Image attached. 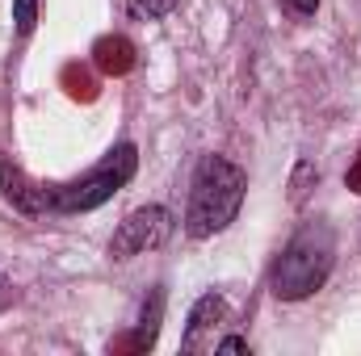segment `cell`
I'll return each instance as SVG.
<instances>
[{"label": "cell", "instance_id": "obj_7", "mask_svg": "<svg viewBox=\"0 0 361 356\" xmlns=\"http://www.w3.org/2000/svg\"><path fill=\"white\" fill-rule=\"evenodd\" d=\"M177 8V0H130V13L135 17H147V21H160Z\"/></svg>", "mask_w": 361, "mask_h": 356}, {"label": "cell", "instance_id": "obj_2", "mask_svg": "<svg viewBox=\"0 0 361 356\" xmlns=\"http://www.w3.org/2000/svg\"><path fill=\"white\" fill-rule=\"evenodd\" d=\"M332 256H336L332 231L324 222H311L281 252V260L273 268V293L286 298V302H298V298L315 293L328 281V272H332Z\"/></svg>", "mask_w": 361, "mask_h": 356}, {"label": "cell", "instance_id": "obj_9", "mask_svg": "<svg viewBox=\"0 0 361 356\" xmlns=\"http://www.w3.org/2000/svg\"><path fill=\"white\" fill-rule=\"evenodd\" d=\"M214 352H248V340L227 336V340H219V344H214Z\"/></svg>", "mask_w": 361, "mask_h": 356}, {"label": "cell", "instance_id": "obj_3", "mask_svg": "<svg viewBox=\"0 0 361 356\" xmlns=\"http://www.w3.org/2000/svg\"><path fill=\"white\" fill-rule=\"evenodd\" d=\"M135 147L126 143V147H118L101 168H92L85 180H76V184H68L59 197H55V205L59 210H92V205H101V201H109L126 180L135 177Z\"/></svg>", "mask_w": 361, "mask_h": 356}, {"label": "cell", "instance_id": "obj_1", "mask_svg": "<svg viewBox=\"0 0 361 356\" xmlns=\"http://www.w3.org/2000/svg\"><path fill=\"white\" fill-rule=\"evenodd\" d=\"M244 189L248 180L244 172L223 160V155H206L193 172V189H189V214H185V231L189 239H210L219 235L244 205Z\"/></svg>", "mask_w": 361, "mask_h": 356}, {"label": "cell", "instance_id": "obj_11", "mask_svg": "<svg viewBox=\"0 0 361 356\" xmlns=\"http://www.w3.org/2000/svg\"><path fill=\"white\" fill-rule=\"evenodd\" d=\"M349 184H353V189H361V168H353V172H349Z\"/></svg>", "mask_w": 361, "mask_h": 356}, {"label": "cell", "instance_id": "obj_5", "mask_svg": "<svg viewBox=\"0 0 361 356\" xmlns=\"http://www.w3.org/2000/svg\"><path fill=\"white\" fill-rule=\"evenodd\" d=\"M227 319V302L223 298H214V293H206L197 306H193V314H189V327H185V352H202L206 348V331L210 327H219Z\"/></svg>", "mask_w": 361, "mask_h": 356}, {"label": "cell", "instance_id": "obj_4", "mask_svg": "<svg viewBox=\"0 0 361 356\" xmlns=\"http://www.w3.org/2000/svg\"><path fill=\"white\" fill-rule=\"evenodd\" d=\"M169 210L164 205H143V210H135L118 231H114V239H109V256L114 260H130V256H139V252H147V248H160L164 239H169Z\"/></svg>", "mask_w": 361, "mask_h": 356}, {"label": "cell", "instance_id": "obj_10", "mask_svg": "<svg viewBox=\"0 0 361 356\" xmlns=\"http://www.w3.org/2000/svg\"><path fill=\"white\" fill-rule=\"evenodd\" d=\"M290 8H294V13H302V17H311V13L319 8V0H290Z\"/></svg>", "mask_w": 361, "mask_h": 356}, {"label": "cell", "instance_id": "obj_8", "mask_svg": "<svg viewBox=\"0 0 361 356\" xmlns=\"http://www.w3.org/2000/svg\"><path fill=\"white\" fill-rule=\"evenodd\" d=\"M34 8H38L34 0H17V30H21V34L34 30Z\"/></svg>", "mask_w": 361, "mask_h": 356}, {"label": "cell", "instance_id": "obj_6", "mask_svg": "<svg viewBox=\"0 0 361 356\" xmlns=\"http://www.w3.org/2000/svg\"><path fill=\"white\" fill-rule=\"evenodd\" d=\"M0 189H4V197H8L17 210H25V214H38V210L47 205V193H42L38 184H30L25 172H17L13 164H0Z\"/></svg>", "mask_w": 361, "mask_h": 356}]
</instances>
